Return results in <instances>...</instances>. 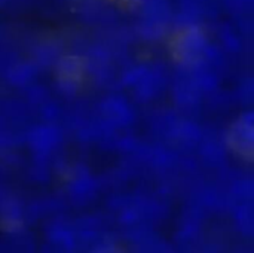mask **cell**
<instances>
[{"label":"cell","instance_id":"obj_1","mask_svg":"<svg viewBox=\"0 0 254 253\" xmlns=\"http://www.w3.org/2000/svg\"><path fill=\"white\" fill-rule=\"evenodd\" d=\"M171 51L182 66L211 63L219 57L217 49L198 24L179 27L171 40Z\"/></svg>","mask_w":254,"mask_h":253},{"label":"cell","instance_id":"obj_2","mask_svg":"<svg viewBox=\"0 0 254 253\" xmlns=\"http://www.w3.org/2000/svg\"><path fill=\"white\" fill-rule=\"evenodd\" d=\"M140 10L138 31L149 40L161 39L171 22V6L168 0H137Z\"/></svg>","mask_w":254,"mask_h":253},{"label":"cell","instance_id":"obj_3","mask_svg":"<svg viewBox=\"0 0 254 253\" xmlns=\"http://www.w3.org/2000/svg\"><path fill=\"white\" fill-rule=\"evenodd\" d=\"M122 82L128 86L134 88V94L137 98L147 101L159 94V91L164 88L167 82V75L164 67H150L146 64L135 66L129 69L124 78Z\"/></svg>","mask_w":254,"mask_h":253},{"label":"cell","instance_id":"obj_4","mask_svg":"<svg viewBox=\"0 0 254 253\" xmlns=\"http://www.w3.org/2000/svg\"><path fill=\"white\" fill-rule=\"evenodd\" d=\"M61 142V130L54 124L34 125L27 134V143L37 164H43Z\"/></svg>","mask_w":254,"mask_h":253},{"label":"cell","instance_id":"obj_5","mask_svg":"<svg viewBox=\"0 0 254 253\" xmlns=\"http://www.w3.org/2000/svg\"><path fill=\"white\" fill-rule=\"evenodd\" d=\"M228 146L241 158L252 161L254 151V119L253 112L241 115L229 128Z\"/></svg>","mask_w":254,"mask_h":253},{"label":"cell","instance_id":"obj_6","mask_svg":"<svg viewBox=\"0 0 254 253\" xmlns=\"http://www.w3.org/2000/svg\"><path fill=\"white\" fill-rule=\"evenodd\" d=\"M86 63L77 55H61L55 63L57 84L64 94H74L83 79Z\"/></svg>","mask_w":254,"mask_h":253},{"label":"cell","instance_id":"obj_7","mask_svg":"<svg viewBox=\"0 0 254 253\" xmlns=\"http://www.w3.org/2000/svg\"><path fill=\"white\" fill-rule=\"evenodd\" d=\"M100 112L109 127H125L134 121V112L129 103L121 95H110L100 104Z\"/></svg>","mask_w":254,"mask_h":253},{"label":"cell","instance_id":"obj_8","mask_svg":"<svg viewBox=\"0 0 254 253\" xmlns=\"http://www.w3.org/2000/svg\"><path fill=\"white\" fill-rule=\"evenodd\" d=\"M67 191H68L70 198L74 203L85 204L95 197V194L98 191V183L86 170L76 171V173H73L71 179L68 180Z\"/></svg>","mask_w":254,"mask_h":253},{"label":"cell","instance_id":"obj_9","mask_svg":"<svg viewBox=\"0 0 254 253\" xmlns=\"http://www.w3.org/2000/svg\"><path fill=\"white\" fill-rule=\"evenodd\" d=\"M39 72V66L34 61H25V63H18L12 66L7 72V81L12 85H27Z\"/></svg>","mask_w":254,"mask_h":253},{"label":"cell","instance_id":"obj_10","mask_svg":"<svg viewBox=\"0 0 254 253\" xmlns=\"http://www.w3.org/2000/svg\"><path fill=\"white\" fill-rule=\"evenodd\" d=\"M49 240L51 243H54L55 246L65 249V251H71L76 246V234L73 230H70L67 225H61V224H55L49 233Z\"/></svg>","mask_w":254,"mask_h":253},{"label":"cell","instance_id":"obj_11","mask_svg":"<svg viewBox=\"0 0 254 253\" xmlns=\"http://www.w3.org/2000/svg\"><path fill=\"white\" fill-rule=\"evenodd\" d=\"M60 48L54 43H42L37 46V49L34 51V63L40 67V64H51V63H57V60L60 58Z\"/></svg>","mask_w":254,"mask_h":253},{"label":"cell","instance_id":"obj_12","mask_svg":"<svg viewBox=\"0 0 254 253\" xmlns=\"http://www.w3.org/2000/svg\"><path fill=\"white\" fill-rule=\"evenodd\" d=\"M1 213L3 221L9 227H18L22 221V209L15 201H1Z\"/></svg>","mask_w":254,"mask_h":253},{"label":"cell","instance_id":"obj_13","mask_svg":"<svg viewBox=\"0 0 254 253\" xmlns=\"http://www.w3.org/2000/svg\"><path fill=\"white\" fill-rule=\"evenodd\" d=\"M237 219L240 224H243V231H247L249 234H252L253 231V212H252V206L249 204H243L238 209L237 213Z\"/></svg>","mask_w":254,"mask_h":253},{"label":"cell","instance_id":"obj_14","mask_svg":"<svg viewBox=\"0 0 254 253\" xmlns=\"http://www.w3.org/2000/svg\"><path fill=\"white\" fill-rule=\"evenodd\" d=\"M4 1H6V0H0V3H4Z\"/></svg>","mask_w":254,"mask_h":253},{"label":"cell","instance_id":"obj_15","mask_svg":"<svg viewBox=\"0 0 254 253\" xmlns=\"http://www.w3.org/2000/svg\"><path fill=\"white\" fill-rule=\"evenodd\" d=\"M0 203H1V197H0Z\"/></svg>","mask_w":254,"mask_h":253}]
</instances>
